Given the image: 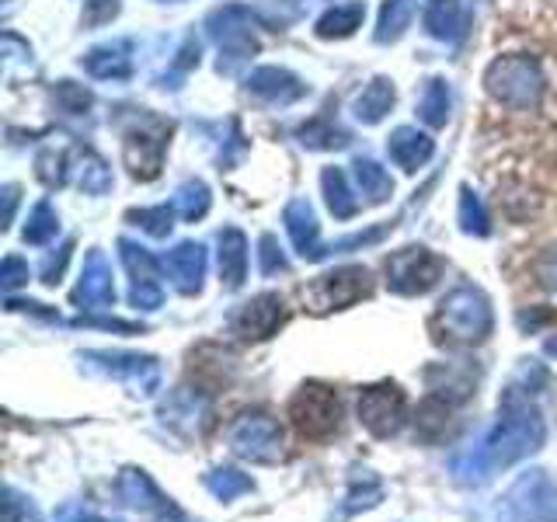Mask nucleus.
Returning a JSON list of instances; mask_svg holds the SVG:
<instances>
[{"label": "nucleus", "mask_w": 557, "mask_h": 522, "mask_svg": "<svg viewBox=\"0 0 557 522\" xmlns=\"http://www.w3.org/2000/svg\"><path fill=\"white\" fill-rule=\"evenodd\" d=\"M293 418H296V425H300V432L321 439V435L338 428V400L324 387H307L300 397H296Z\"/></svg>", "instance_id": "obj_1"}, {"label": "nucleus", "mask_w": 557, "mask_h": 522, "mask_svg": "<svg viewBox=\"0 0 557 522\" xmlns=\"http://www.w3.org/2000/svg\"><path fill=\"white\" fill-rule=\"evenodd\" d=\"M359 411H362V422L376 435H391L400 425L405 400H400V394L394 387H376V390H366V397L359 400Z\"/></svg>", "instance_id": "obj_2"}, {"label": "nucleus", "mask_w": 557, "mask_h": 522, "mask_svg": "<svg viewBox=\"0 0 557 522\" xmlns=\"http://www.w3.org/2000/svg\"><path fill=\"white\" fill-rule=\"evenodd\" d=\"M278 443V432L269 418H244V422L234 428V446L244 457H255V460H269L272 449Z\"/></svg>", "instance_id": "obj_3"}, {"label": "nucleus", "mask_w": 557, "mask_h": 522, "mask_svg": "<svg viewBox=\"0 0 557 522\" xmlns=\"http://www.w3.org/2000/svg\"><path fill=\"white\" fill-rule=\"evenodd\" d=\"M209 484H213V492H216V495H223V498H231L234 492H244V487H248V481L237 477L234 470H223V477L209 481Z\"/></svg>", "instance_id": "obj_4"}]
</instances>
